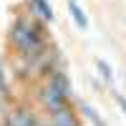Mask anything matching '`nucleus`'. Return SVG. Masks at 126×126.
<instances>
[{"label": "nucleus", "instance_id": "20e7f679", "mask_svg": "<svg viewBox=\"0 0 126 126\" xmlns=\"http://www.w3.org/2000/svg\"><path fill=\"white\" fill-rule=\"evenodd\" d=\"M46 116H48L46 121L53 124V126H81V124H83V119L78 116V109L73 106L71 101L63 103V106H58L56 111H48Z\"/></svg>", "mask_w": 126, "mask_h": 126}, {"label": "nucleus", "instance_id": "39448f33", "mask_svg": "<svg viewBox=\"0 0 126 126\" xmlns=\"http://www.w3.org/2000/svg\"><path fill=\"white\" fill-rule=\"evenodd\" d=\"M46 83H50V86H53L61 96H66L68 101H73V83H71V76L63 68H53L46 76Z\"/></svg>", "mask_w": 126, "mask_h": 126}, {"label": "nucleus", "instance_id": "423d86ee", "mask_svg": "<svg viewBox=\"0 0 126 126\" xmlns=\"http://www.w3.org/2000/svg\"><path fill=\"white\" fill-rule=\"evenodd\" d=\"M28 3V13L40 18L43 23H53L56 20V13H53V5L48 3V0H25Z\"/></svg>", "mask_w": 126, "mask_h": 126}, {"label": "nucleus", "instance_id": "0eeeda50", "mask_svg": "<svg viewBox=\"0 0 126 126\" xmlns=\"http://www.w3.org/2000/svg\"><path fill=\"white\" fill-rule=\"evenodd\" d=\"M66 5H68V13H71V20L76 23L78 30H88V15H86V10L81 8L78 0H66Z\"/></svg>", "mask_w": 126, "mask_h": 126}, {"label": "nucleus", "instance_id": "1a4fd4ad", "mask_svg": "<svg viewBox=\"0 0 126 126\" xmlns=\"http://www.w3.org/2000/svg\"><path fill=\"white\" fill-rule=\"evenodd\" d=\"M10 83H8V78H5V63H3V58H0V98H10Z\"/></svg>", "mask_w": 126, "mask_h": 126}, {"label": "nucleus", "instance_id": "6e6552de", "mask_svg": "<svg viewBox=\"0 0 126 126\" xmlns=\"http://www.w3.org/2000/svg\"><path fill=\"white\" fill-rule=\"evenodd\" d=\"M78 116L83 119V124H93V126H103L106 121H103V116H98V111L93 109V106H88V103H78Z\"/></svg>", "mask_w": 126, "mask_h": 126}, {"label": "nucleus", "instance_id": "7ed1b4c3", "mask_svg": "<svg viewBox=\"0 0 126 126\" xmlns=\"http://www.w3.org/2000/svg\"><path fill=\"white\" fill-rule=\"evenodd\" d=\"M35 103H38V111H40V113H48V111H56L58 106H63V103H68V98L61 96L50 83L43 81V83L35 88Z\"/></svg>", "mask_w": 126, "mask_h": 126}, {"label": "nucleus", "instance_id": "9d476101", "mask_svg": "<svg viewBox=\"0 0 126 126\" xmlns=\"http://www.w3.org/2000/svg\"><path fill=\"white\" fill-rule=\"evenodd\" d=\"M96 68H98V73L103 76V81H109V83L113 81V68H111L103 58H96Z\"/></svg>", "mask_w": 126, "mask_h": 126}, {"label": "nucleus", "instance_id": "f257e3e1", "mask_svg": "<svg viewBox=\"0 0 126 126\" xmlns=\"http://www.w3.org/2000/svg\"><path fill=\"white\" fill-rule=\"evenodd\" d=\"M46 46H48L46 23L40 18H35V15L18 13L15 20L10 23V30H8V48L13 50L18 58L33 61Z\"/></svg>", "mask_w": 126, "mask_h": 126}, {"label": "nucleus", "instance_id": "9b49d317", "mask_svg": "<svg viewBox=\"0 0 126 126\" xmlns=\"http://www.w3.org/2000/svg\"><path fill=\"white\" fill-rule=\"evenodd\" d=\"M113 98H116V103H119V109H121V113L126 116V96H124V93H113Z\"/></svg>", "mask_w": 126, "mask_h": 126}, {"label": "nucleus", "instance_id": "f03ea898", "mask_svg": "<svg viewBox=\"0 0 126 126\" xmlns=\"http://www.w3.org/2000/svg\"><path fill=\"white\" fill-rule=\"evenodd\" d=\"M3 124H10V126H38V124H43V119H40L35 106H30V103H15V106H10Z\"/></svg>", "mask_w": 126, "mask_h": 126}]
</instances>
